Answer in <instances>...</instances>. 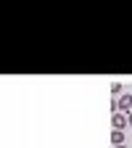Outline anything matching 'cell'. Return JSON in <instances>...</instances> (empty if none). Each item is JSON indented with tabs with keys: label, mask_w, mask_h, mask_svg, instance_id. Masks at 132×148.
<instances>
[{
	"label": "cell",
	"mask_w": 132,
	"mask_h": 148,
	"mask_svg": "<svg viewBox=\"0 0 132 148\" xmlns=\"http://www.w3.org/2000/svg\"><path fill=\"white\" fill-rule=\"evenodd\" d=\"M111 124H114V130H124V127L129 124V116H124L122 111H116V114L111 116Z\"/></svg>",
	"instance_id": "obj_1"
},
{
	"label": "cell",
	"mask_w": 132,
	"mask_h": 148,
	"mask_svg": "<svg viewBox=\"0 0 132 148\" xmlns=\"http://www.w3.org/2000/svg\"><path fill=\"white\" fill-rule=\"evenodd\" d=\"M111 143H114V148L124 145V130H114V132H111Z\"/></svg>",
	"instance_id": "obj_2"
},
{
	"label": "cell",
	"mask_w": 132,
	"mask_h": 148,
	"mask_svg": "<svg viewBox=\"0 0 132 148\" xmlns=\"http://www.w3.org/2000/svg\"><path fill=\"white\" fill-rule=\"evenodd\" d=\"M116 103H119V108H132V95L129 92H122V98Z\"/></svg>",
	"instance_id": "obj_3"
},
{
	"label": "cell",
	"mask_w": 132,
	"mask_h": 148,
	"mask_svg": "<svg viewBox=\"0 0 132 148\" xmlns=\"http://www.w3.org/2000/svg\"><path fill=\"white\" fill-rule=\"evenodd\" d=\"M111 92H114V95H119V92H122V82H114V85H111Z\"/></svg>",
	"instance_id": "obj_4"
},
{
	"label": "cell",
	"mask_w": 132,
	"mask_h": 148,
	"mask_svg": "<svg viewBox=\"0 0 132 148\" xmlns=\"http://www.w3.org/2000/svg\"><path fill=\"white\" fill-rule=\"evenodd\" d=\"M129 127H132V111H129Z\"/></svg>",
	"instance_id": "obj_5"
},
{
	"label": "cell",
	"mask_w": 132,
	"mask_h": 148,
	"mask_svg": "<svg viewBox=\"0 0 132 148\" xmlns=\"http://www.w3.org/2000/svg\"><path fill=\"white\" fill-rule=\"evenodd\" d=\"M116 148H127V145H116Z\"/></svg>",
	"instance_id": "obj_6"
}]
</instances>
